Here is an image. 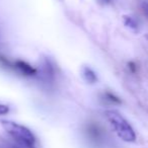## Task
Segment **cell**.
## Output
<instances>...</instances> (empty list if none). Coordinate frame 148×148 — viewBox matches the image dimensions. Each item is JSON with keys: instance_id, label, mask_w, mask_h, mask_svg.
I'll return each mask as SVG.
<instances>
[{"instance_id": "obj_9", "label": "cell", "mask_w": 148, "mask_h": 148, "mask_svg": "<svg viewBox=\"0 0 148 148\" xmlns=\"http://www.w3.org/2000/svg\"><path fill=\"white\" fill-rule=\"evenodd\" d=\"M97 1L101 4H108V3L111 2V0H97Z\"/></svg>"}, {"instance_id": "obj_4", "label": "cell", "mask_w": 148, "mask_h": 148, "mask_svg": "<svg viewBox=\"0 0 148 148\" xmlns=\"http://www.w3.org/2000/svg\"><path fill=\"white\" fill-rule=\"evenodd\" d=\"M83 76L86 79V81H88V82H90V83H93L97 81V75H95V72L88 67L83 68Z\"/></svg>"}, {"instance_id": "obj_1", "label": "cell", "mask_w": 148, "mask_h": 148, "mask_svg": "<svg viewBox=\"0 0 148 148\" xmlns=\"http://www.w3.org/2000/svg\"><path fill=\"white\" fill-rule=\"evenodd\" d=\"M105 116L118 137L121 138L123 141L129 142V143L135 142L136 133L133 127L119 112L109 110L105 112Z\"/></svg>"}, {"instance_id": "obj_5", "label": "cell", "mask_w": 148, "mask_h": 148, "mask_svg": "<svg viewBox=\"0 0 148 148\" xmlns=\"http://www.w3.org/2000/svg\"><path fill=\"white\" fill-rule=\"evenodd\" d=\"M106 99H108L109 101H111V103H120L121 101H120V99H118L117 97H115L114 95H112V93L110 92H107L105 95Z\"/></svg>"}, {"instance_id": "obj_2", "label": "cell", "mask_w": 148, "mask_h": 148, "mask_svg": "<svg viewBox=\"0 0 148 148\" xmlns=\"http://www.w3.org/2000/svg\"><path fill=\"white\" fill-rule=\"evenodd\" d=\"M1 126L21 146L25 148H35V136L27 127L7 120H2Z\"/></svg>"}, {"instance_id": "obj_7", "label": "cell", "mask_w": 148, "mask_h": 148, "mask_svg": "<svg viewBox=\"0 0 148 148\" xmlns=\"http://www.w3.org/2000/svg\"><path fill=\"white\" fill-rule=\"evenodd\" d=\"M141 9L143 13L148 17V0H143L141 3Z\"/></svg>"}, {"instance_id": "obj_3", "label": "cell", "mask_w": 148, "mask_h": 148, "mask_svg": "<svg viewBox=\"0 0 148 148\" xmlns=\"http://www.w3.org/2000/svg\"><path fill=\"white\" fill-rule=\"evenodd\" d=\"M14 67L18 70L21 73L25 74V75H35L36 74V69L34 67H32L31 65L27 63V62L23 61H16L14 63Z\"/></svg>"}, {"instance_id": "obj_6", "label": "cell", "mask_w": 148, "mask_h": 148, "mask_svg": "<svg viewBox=\"0 0 148 148\" xmlns=\"http://www.w3.org/2000/svg\"><path fill=\"white\" fill-rule=\"evenodd\" d=\"M125 23L128 25V27H133V29H135V27H137V23L135 21V19L132 18V17H129V16L125 17Z\"/></svg>"}, {"instance_id": "obj_8", "label": "cell", "mask_w": 148, "mask_h": 148, "mask_svg": "<svg viewBox=\"0 0 148 148\" xmlns=\"http://www.w3.org/2000/svg\"><path fill=\"white\" fill-rule=\"evenodd\" d=\"M9 111L8 107L5 105H2V103H0V115H4V114H7Z\"/></svg>"}]
</instances>
